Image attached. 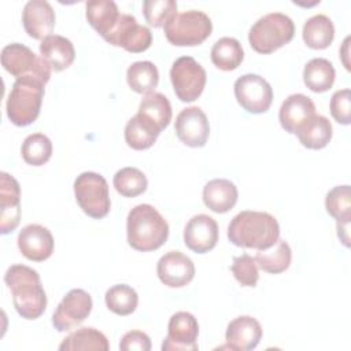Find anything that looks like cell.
<instances>
[{
    "label": "cell",
    "mask_w": 351,
    "mask_h": 351,
    "mask_svg": "<svg viewBox=\"0 0 351 351\" xmlns=\"http://www.w3.org/2000/svg\"><path fill=\"white\" fill-rule=\"evenodd\" d=\"M330 114L341 125L351 122V90L348 88L336 90L330 97Z\"/></svg>",
    "instance_id": "cell-40"
},
{
    "label": "cell",
    "mask_w": 351,
    "mask_h": 351,
    "mask_svg": "<svg viewBox=\"0 0 351 351\" xmlns=\"http://www.w3.org/2000/svg\"><path fill=\"white\" fill-rule=\"evenodd\" d=\"M119 350L122 351H149L151 340L147 333L141 330H130L125 333L119 343Z\"/></svg>",
    "instance_id": "cell-41"
},
{
    "label": "cell",
    "mask_w": 351,
    "mask_h": 351,
    "mask_svg": "<svg viewBox=\"0 0 351 351\" xmlns=\"http://www.w3.org/2000/svg\"><path fill=\"white\" fill-rule=\"evenodd\" d=\"M348 229H350V222L337 223V236L346 247H350V230Z\"/></svg>",
    "instance_id": "cell-42"
},
{
    "label": "cell",
    "mask_w": 351,
    "mask_h": 351,
    "mask_svg": "<svg viewBox=\"0 0 351 351\" xmlns=\"http://www.w3.org/2000/svg\"><path fill=\"white\" fill-rule=\"evenodd\" d=\"M86 19L89 25L106 40L119 21L118 5L112 0L86 1Z\"/></svg>",
    "instance_id": "cell-24"
},
{
    "label": "cell",
    "mask_w": 351,
    "mask_h": 351,
    "mask_svg": "<svg viewBox=\"0 0 351 351\" xmlns=\"http://www.w3.org/2000/svg\"><path fill=\"white\" fill-rule=\"evenodd\" d=\"M90 295L80 288L71 289L60 300L52 315V325L59 332H67L81 325L92 311Z\"/></svg>",
    "instance_id": "cell-11"
},
{
    "label": "cell",
    "mask_w": 351,
    "mask_h": 351,
    "mask_svg": "<svg viewBox=\"0 0 351 351\" xmlns=\"http://www.w3.org/2000/svg\"><path fill=\"white\" fill-rule=\"evenodd\" d=\"M41 58L55 71H62L71 66L75 58L73 43L59 34H49L40 44Z\"/></svg>",
    "instance_id": "cell-22"
},
{
    "label": "cell",
    "mask_w": 351,
    "mask_h": 351,
    "mask_svg": "<svg viewBox=\"0 0 351 351\" xmlns=\"http://www.w3.org/2000/svg\"><path fill=\"white\" fill-rule=\"evenodd\" d=\"M4 282L11 291L14 307L22 318L37 319L47 308V295L40 274L25 265H12L4 274Z\"/></svg>",
    "instance_id": "cell-1"
},
{
    "label": "cell",
    "mask_w": 351,
    "mask_h": 351,
    "mask_svg": "<svg viewBox=\"0 0 351 351\" xmlns=\"http://www.w3.org/2000/svg\"><path fill=\"white\" fill-rule=\"evenodd\" d=\"M199 324L188 311L173 314L167 325V336L162 343L163 351H197Z\"/></svg>",
    "instance_id": "cell-13"
},
{
    "label": "cell",
    "mask_w": 351,
    "mask_h": 351,
    "mask_svg": "<svg viewBox=\"0 0 351 351\" xmlns=\"http://www.w3.org/2000/svg\"><path fill=\"white\" fill-rule=\"evenodd\" d=\"M315 114L314 101L303 95L293 93L288 96L278 111V119L281 126L291 134H296V132Z\"/></svg>",
    "instance_id": "cell-20"
},
{
    "label": "cell",
    "mask_w": 351,
    "mask_h": 351,
    "mask_svg": "<svg viewBox=\"0 0 351 351\" xmlns=\"http://www.w3.org/2000/svg\"><path fill=\"white\" fill-rule=\"evenodd\" d=\"M106 41L114 47H121L128 52L138 53L151 47L152 33L147 26L140 25L133 15L121 14L118 23Z\"/></svg>",
    "instance_id": "cell-12"
},
{
    "label": "cell",
    "mask_w": 351,
    "mask_h": 351,
    "mask_svg": "<svg viewBox=\"0 0 351 351\" xmlns=\"http://www.w3.org/2000/svg\"><path fill=\"white\" fill-rule=\"evenodd\" d=\"M74 195L81 210L90 218H104L111 202L106 178L95 171H84L74 181Z\"/></svg>",
    "instance_id": "cell-7"
},
{
    "label": "cell",
    "mask_w": 351,
    "mask_h": 351,
    "mask_svg": "<svg viewBox=\"0 0 351 351\" xmlns=\"http://www.w3.org/2000/svg\"><path fill=\"white\" fill-rule=\"evenodd\" d=\"M159 134L160 132L138 114L132 117L125 126L126 144L137 151L151 148Z\"/></svg>",
    "instance_id": "cell-33"
},
{
    "label": "cell",
    "mask_w": 351,
    "mask_h": 351,
    "mask_svg": "<svg viewBox=\"0 0 351 351\" xmlns=\"http://www.w3.org/2000/svg\"><path fill=\"white\" fill-rule=\"evenodd\" d=\"M325 207L329 215H332L337 223L350 222L351 219V200L350 185H337L326 193Z\"/></svg>",
    "instance_id": "cell-37"
},
{
    "label": "cell",
    "mask_w": 351,
    "mask_h": 351,
    "mask_svg": "<svg viewBox=\"0 0 351 351\" xmlns=\"http://www.w3.org/2000/svg\"><path fill=\"white\" fill-rule=\"evenodd\" d=\"M114 188L125 197H136L145 192L148 181L137 167H123L114 174Z\"/></svg>",
    "instance_id": "cell-35"
},
{
    "label": "cell",
    "mask_w": 351,
    "mask_h": 351,
    "mask_svg": "<svg viewBox=\"0 0 351 351\" xmlns=\"http://www.w3.org/2000/svg\"><path fill=\"white\" fill-rule=\"evenodd\" d=\"M237 186L226 178L208 181L203 188V202L211 211L223 214L232 210L237 202Z\"/></svg>",
    "instance_id": "cell-23"
},
{
    "label": "cell",
    "mask_w": 351,
    "mask_h": 351,
    "mask_svg": "<svg viewBox=\"0 0 351 351\" xmlns=\"http://www.w3.org/2000/svg\"><path fill=\"white\" fill-rule=\"evenodd\" d=\"M110 348L107 337L97 329L86 326L71 332L63 339L59 346L60 351H78V350H93L107 351Z\"/></svg>",
    "instance_id": "cell-30"
},
{
    "label": "cell",
    "mask_w": 351,
    "mask_h": 351,
    "mask_svg": "<svg viewBox=\"0 0 351 351\" xmlns=\"http://www.w3.org/2000/svg\"><path fill=\"white\" fill-rule=\"evenodd\" d=\"M137 114L141 115L151 125H154L159 132H162L165 128L169 126L173 111L171 104L165 95L159 92H152L141 99Z\"/></svg>",
    "instance_id": "cell-25"
},
{
    "label": "cell",
    "mask_w": 351,
    "mask_h": 351,
    "mask_svg": "<svg viewBox=\"0 0 351 351\" xmlns=\"http://www.w3.org/2000/svg\"><path fill=\"white\" fill-rule=\"evenodd\" d=\"M23 160L32 166H43L51 159L52 143L43 133L29 134L21 147Z\"/></svg>",
    "instance_id": "cell-36"
},
{
    "label": "cell",
    "mask_w": 351,
    "mask_h": 351,
    "mask_svg": "<svg viewBox=\"0 0 351 351\" xmlns=\"http://www.w3.org/2000/svg\"><path fill=\"white\" fill-rule=\"evenodd\" d=\"M126 81L132 90L140 95H148L155 90L159 82V71L149 60L132 63L126 71Z\"/></svg>",
    "instance_id": "cell-31"
},
{
    "label": "cell",
    "mask_w": 351,
    "mask_h": 351,
    "mask_svg": "<svg viewBox=\"0 0 351 351\" xmlns=\"http://www.w3.org/2000/svg\"><path fill=\"white\" fill-rule=\"evenodd\" d=\"M44 86L45 84L33 77L15 80L5 104L7 117L14 125L27 126L38 118Z\"/></svg>",
    "instance_id": "cell-4"
},
{
    "label": "cell",
    "mask_w": 351,
    "mask_h": 351,
    "mask_svg": "<svg viewBox=\"0 0 351 351\" xmlns=\"http://www.w3.org/2000/svg\"><path fill=\"white\" fill-rule=\"evenodd\" d=\"M262 337L261 324L251 315H240L229 322L225 333L226 344L230 350H254Z\"/></svg>",
    "instance_id": "cell-21"
},
{
    "label": "cell",
    "mask_w": 351,
    "mask_h": 351,
    "mask_svg": "<svg viewBox=\"0 0 351 351\" xmlns=\"http://www.w3.org/2000/svg\"><path fill=\"white\" fill-rule=\"evenodd\" d=\"M159 280L170 288L188 285L195 277V265L192 259L180 251H169L160 256L156 265Z\"/></svg>",
    "instance_id": "cell-15"
},
{
    "label": "cell",
    "mask_w": 351,
    "mask_h": 351,
    "mask_svg": "<svg viewBox=\"0 0 351 351\" xmlns=\"http://www.w3.org/2000/svg\"><path fill=\"white\" fill-rule=\"evenodd\" d=\"M292 261V251L285 240H277L271 247L259 250L255 262L259 269L270 274H278L285 271Z\"/></svg>",
    "instance_id": "cell-29"
},
{
    "label": "cell",
    "mask_w": 351,
    "mask_h": 351,
    "mask_svg": "<svg viewBox=\"0 0 351 351\" xmlns=\"http://www.w3.org/2000/svg\"><path fill=\"white\" fill-rule=\"evenodd\" d=\"M104 300L107 308L114 314L129 315L137 308L138 295L132 287L126 284H117L107 289Z\"/></svg>",
    "instance_id": "cell-34"
},
{
    "label": "cell",
    "mask_w": 351,
    "mask_h": 351,
    "mask_svg": "<svg viewBox=\"0 0 351 351\" xmlns=\"http://www.w3.org/2000/svg\"><path fill=\"white\" fill-rule=\"evenodd\" d=\"M300 144L308 149L325 148L332 138L330 121L319 114H314L298 132Z\"/></svg>",
    "instance_id": "cell-26"
},
{
    "label": "cell",
    "mask_w": 351,
    "mask_h": 351,
    "mask_svg": "<svg viewBox=\"0 0 351 351\" xmlns=\"http://www.w3.org/2000/svg\"><path fill=\"white\" fill-rule=\"evenodd\" d=\"M16 241L21 254L33 262H43L53 252L52 233L38 223H30L22 228Z\"/></svg>",
    "instance_id": "cell-17"
},
{
    "label": "cell",
    "mask_w": 351,
    "mask_h": 351,
    "mask_svg": "<svg viewBox=\"0 0 351 351\" xmlns=\"http://www.w3.org/2000/svg\"><path fill=\"white\" fill-rule=\"evenodd\" d=\"M126 236L129 245L141 252L160 248L169 237V223L151 204H137L126 219Z\"/></svg>",
    "instance_id": "cell-3"
},
{
    "label": "cell",
    "mask_w": 351,
    "mask_h": 351,
    "mask_svg": "<svg viewBox=\"0 0 351 351\" xmlns=\"http://www.w3.org/2000/svg\"><path fill=\"white\" fill-rule=\"evenodd\" d=\"M1 66L16 80L33 77L43 84L49 81L52 70L41 56H37L29 47L19 43H12L3 48Z\"/></svg>",
    "instance_id": "cell-8"
},
{
    "label": "cell",
    "mask_w": 351,
    "mask_h": 351,
    "mask_svg": "<svg viewBox=\"0 0 351 351\" xmlns=\"http://www.w3.org/2000/svg\"><path fill=\"white\" fill-rule=\"evenodd\" d=\"M210 55L214 66L223 71L236 70L244 59L243 47L239 40L233 37H222L217 40Z\"/></svg>",
    "instance_id": "cell-32"
},
{
    "label": "cell",
    "mask_w": 351,
    "mask_h": 351,
    "mask_svg": "<svg viewBox=\"0 0 351 351\" xmlns=\"http://www.w3.org/2000/svg\"><path fill=\"white\" fill-rule=\"evenodd\" d=\"M21 221V188L19 182L8 173L0 174V233L7 234Z\"/></svg>",
    "instance_id": "cell-16"
},
{
    "label": "cell",
    "mask_w": 351,
    "mask_h": 351,
    "mask_svg": "<svg viewBox=\"0 0 351 351\" xmlns=\"http://www.w3.org/2000/svg\"><path fill=\"white\" fill-rule=\"evenodd\" d=\"M230 271L233 273L237 282L243 287H256L259 280L258 265L255 258L248 254H243L240 256L233 258V263L230 266Z\"/></svg>",
    "instance_id": "cell-39"
},
{
    "label": "cell",
    "mask_w": 351,
    "mask_h": 351,
    "mask_svg": "<svg viewBox=\"0 0 351 351\" xmlns=\"http://www.w3.org/2000/svg\"><path fill=\"white\" fill-rule=\"evenodd\" d=\"M167 41L177 47H195L210 37L213 22L207 14L189 10L176 14L163 26Z\"/></svg>",
    "instance_id": "cell-6"
},
{
    "label": "cell",
    "mask_w": 351,
    "mask_h": 351,
    "mask_svg": "<svg viewBox=\"0 0 351 351\" xmlns=\"http://www.w3.org/2000/svg\"><path fill=\"white\" fill-rule=\"evenodd\" d=\"M295 34L292 19L282 12L261 16L250 29L248 41L258 53H271L288 44Z\"/></svg>",
    "instance_id": "cell-5"
},
{
    "label": "cell",
    "mask_w": 351,
    "mask_h": 351,
    "mask_svg": "<svg viewBox=\"0 0 351 351\" xmlns=\"http://www.w3.org/2000/svg\"><path fill=\"white\" fill-rule=\"evenodd\" d=\"M218 241V223L206 214L193 215L184 229L185 245L196 252L206 254L211 251Z\"/></svg>",
    "instance_id": "cell-18"
},
{
    "label": "cell",
    "mask_w": 351,
    "mask_h": 351,
    "mask_svg": "<svg viewBox=\"0 0 351 351\" xmlns=\"http://www.w3.org/2000/svg\"><path fill=\"white\" fill-rule=\"evenodd\" d=\"M174 130L181 143L188 147H204L210 136V125L206 114L200 107L191 106L177 115Z\"/></svg>",
    "instance_id": "cell-14"
},
{
    "label": "cell",
    "mask_w": 351,
    "mask_h": 351,
    "mask_svg": "<svg viewBox=\"0 0 351 351\" xmlns=\"http://www.w3.org/2000/svg\"><path fill=\"white\" fill-rule=\"evenodd\" d=\"M22 23L32 38L44 40L55 27V11L45 0H30L23 7Z\"/></svg>",
    "instance_id": "cell-19"
},
{
    "label": "cell",
    "mask_w": 351,
    "mask_h": 351,
    "mask_svg": "<svg viewBox=\"0 0 351 351\" xmlns=\"http://www.w3.org/2000/svg\"><path fill=\"white\" fill-rule=\"evenodd\" d=\"M228 239L241 248L266 250L280 239V225L269 213L245 210L232 218Z\"/></svg>",
    "instance_id": "cell-2"
},
{
    "label": "cell",
    "mask_w": 351,
    "mask_h": 351,
    "mask_svg": "<svg viewBox=\"0 0 351 351\" xmlns=\"http://www.w3.org/2000/svg\"><path fill=\"white\" fill-rule=\"evenodd\" d=\"M234 96L237 103L251 114L266 112L273 101L270 84L258 74H244L234 82Z\"/></svg>",
    "instance_id": "cell-10"
},
{
    "label": "cell",
    "mask_w": 351,
    "mask_h": 351,
    "mask_svg": "<svg viewBox=\"0 0 351 351\" xmlns=\"http://www.w3.org/2000/svg\"><path fill=\"white\" fill-rule=\"evenodd\" d=\"M143 14L149 26L162 27L177 14V3L174 0H145Z\"/></svg>",
    "instance_id": "cell-38"
},
{
    "label": "cell",
    "mask_w": 351,
    "mask_h": 351,
    "mask_svg": "<svg viewBox=\"0 0 351 351\" xmlns=\"http://www.w3.org/2000/svg\"><path fill=\"white\" fill-rule=\"evenodd\" d=\"M170 81L176 96L184 103H191L203 93L207 74L193 58L181 56L170 69Z\"/></svg>",
    "instance_id": "cell-9"
},
{
    "label": "cell",
    "mask_w": 351,
    "mask_h": 351,
    "mask_svg": "<svg viewBox=\"0 0 351 351\" xmlns=\"http://www.w3.org/2000/svg\"><path fill=\"white\" fill-rule=\"evenodd\" d=\"M303 41L308 48L325 49L335 38V26L329 16L317 14L308 18L303 26Z\"/></svg>",
    "instance_id": "cell-27"
},
{
    "label": "cell",
    "mask_w": 351,
    "mask_h": 351,
    "mask_svg": "<svg viewBox=\"0 0 351 351\" xmlns=\"http://www.w3.org/2000/svg\"><path fill=\"white\" fill-rule=\"evenodd\" d=\"M336 71L333 64L324 58H314L304 66L303 82L304 85L315 92L322 93L332 88L335 82Z\"/></svg>",
    "instance_id": "cell-28"
}]
</instances>
